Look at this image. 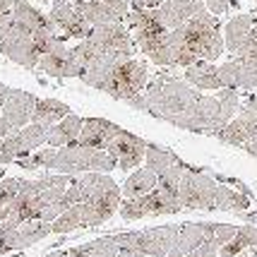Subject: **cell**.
<instances>
[{"instance_id": "cell-20", "label": "cell", "mask_w": 257, "mask_h": 257, "mask_svg": "<svg viewBox=\"0 0 257 257\" xmlns=\"http://www.w3.org/2000/svg\"><path fill=\"white\" fill-rule=\"evenodd\" d=\"M204 10H207V5L202 0H168L161 8H157V15L168 32H176Z\"/></svg>"}, {"instance_id": "cell-7", "label": "cell", "mask_w": 257, "mask_h": 257, "mask_svg": "<svg viewBox=\"0 0 257 257\" xmlns=\"http://www.w3.org/2000/svg\"><path fill=\"white\" fill-rule=\"evenodd\" d=\"M180 224H166V226H154V228H145V231H127V233H118L115 240L120 250L133 252L135 257H168V252L176 245Z\"/></svg>"}, {"instance_id": "cell-38", "label": "cell", "mask_w": 257, "mask_h": 257, "mask_svg": "<svg viewBox=\"0 0 257 257\" xmlns=\"http://www.w3.org/2000/svg\"><path fill=\"white\" fill-rule=\"evenodd\" d=\"M12 8H15V0H0V20L8 17L12 12Z\"/></svg>"}, {"instance_id": "cell-28", "label": "cell", "mask_w": 257, "mask_h": 257, "mask_svg": "<svg viewBox=\"0 0 257 257\" xmlns=\"http://www.w3.org/2000/svg\"><path fill=\"white\" fill-rule=\"evenodd\" d=\"M65 252L67 257H118L120 245H118L115 235H103V238H96L91 243H82V245L70 247Z\"/></svg>"}, {"instance_id": "cell-19", "label": "cell", "mask_w": 257, "mask_h": 257, "mask_svg": "<svg viewBox=\"0 0 257 257\" xmlns=\"http://www.w3.org/2000/svg\"><path fill=\"white\" fill-rule=\"evenodd\" d=\"M51 22L56 24V29L60 32V36L65 39H79L84 41L91 34L94 27L84 22V17L77 12L75 3H67V0H51V12H48Z\"/></svg>"}, {"instance_id": "cell-21", "label": "cell", "mask_w": 257, "mask_h": 257, "mask_svg": "<svg viewBox=\"0 0 257 257\" xmlns=\"http://www.w3.org/2000/svg\"><path fill=\"white\" fill-rule=\"evenodd\" d=\"M214 221H197V224H180L178 238H176V245L168 252V257H185L190 255L192 250H197L202 243H207L216 231Z\"/></svg>"}, {"instance_id": "cell-30", "label": "cell", "mask_w": 257, "mask_h": 257, "mask_svg": "<svg viewBox=\"0 0 257 257\" xmlns=\"http://www.w3.org/2000/svg\"><path fill=\"white\" fill-rule=\"evenodd\" d=\"M67 115H70L67 103H63V101H58V99H39L36 101V108H34L32 123H36V125L60 123Z\"/></svg>"}, {"instance_id": "cell-37", "label": "cell", "mask_w": 257, "mask_h": 257, "mask_svg": "<svg viewBox=\"0 0 257 257\" xmlns=\"http://www.w3.org/2000/svg\"><path fill=\"white\" fill-rule=\"evenodd\" d=\"M127 3H130L133 10H157V8H161L168 0H127Z\"/></svg>"}, {"instance_id": "cell-42", "label": "cell", "mask_w": 257, "mask_h": 257, "mask_svg": "<svg viewBox=\"0 0 257 257\" xmlns=\"http://www.w3.org/2000/svg\"><path fill=\"white\" fill-rule=\"evenodd\" d=\"M250 257H257V245L252 247V252H250Z\"/></svg>"}, {"instance_id": "cell-18", "label": "cell", "mask_w": 257, "mask_h": 257, "mask_svg": "<svg viewBox=\"0 0 257 257\" xmlns=\"http://www.w3.org/2000/svg\"><path fill=\"white\" fill-rule=\"evenodd\" d=\"M39 70L46 72L48 77H56V79H67V77H79L82 79V75H84V67L79 65L75 51L65 46V39L58 41L46 56H41V60H39Z\"/></svg>"}, {"instance_id": "cell-44", "label": "cell", "mask_w": 257, "mask_h": 257, "mask_svg": "<svg viewBox=\"0 0 257 257\" xmlns=\"http://www.w3.org/2000/svg\"><path fill=\"white\" fill-rule=\"evenodd\" d=\"M44 3H48V0H44Z\"/></svg>"}, {"instance_id": "cell-12", "label": "cell", "mask_w": 257, "mask_h": 257, "mask_svg": "<svg viewBox=\"0 0 257 257\" xmlns=\"http://www.w3.org/2000/svg\"><path fill=\"white\" fill-rule=\"evenodd\" d=\"M51 125H27L15 135L0 140V164H10V161H20L27 159L29 154L39 152V147L48 140Z\"/></svg>"}, {"instance_id": "cell-2", "label": "cell", "mask_w": 257, "mask_h": 257, "mask_svg": "<svg viewBox=\"0 0 257 257\" xmlns=\"http://www.w3.org/2000/svg\"><path fill=\"white\" fill-rule=\"evenodd\" d=\"M140 51L154 65L161 67H190L197 63H214L226 51L221 22L209 10L200 12L188 24L161 39L140 46Z\"/></svg>"}, {"instance_id": "cell-33", "label": "cell", "mask_w": 257, "mask_h": 257, "mask_svg": "<svg viewBox=\"0 0 257 257\" xmlns=\"http://www.w3.org/2000/svg\"><path fill=\"white\" fill-rule=\"evenodd\" d=\"M20 224L17 219H8L0 224V257L15 252L17 250V233H20Z\"/></svg>"}, {"instance_id": "cell-3", "label": "cell", "mask_w": 257, "mask_h": 257, "mask_svg": "<svg viewBox=\"0 0 257 257\" xmlns=\"http://www.w3.org/2000/svg\"><path fill=\"white\" fill-rule=\"evenodd\" d=\"M178 197L185 209H202V212H243L250 204L245 192L219 185L212 176L190 166H185L183 171Z\"/></svg>"}, {"instance_id": "cell-14", "label": "cell", "mask_w": 257, "mask_h": 257, "mask_svg": "<svg viewBox=\"0 0 257 257\" xmlns=\"http://www.w3.org/2000/svg\"><path fill=\"white\" fill-rule=\"evenodd\" d=\"M214 137L219 142L231 147H245L250 140H255L257 137V96L245 99L238 115L228 125H224L221 130H216Z\"/></svg>"}, {"instance_id": "cell-9", "label": "cell", "mask_w": 257, "mask_h": 257, "mask_svg": "<svg viewBox=\"0 0 257 257\" xmlns=\"http://www.w3.org/2000/svg\"><path fill=\"white\" fill-rule=\"evenodd\" d=\"M0 53L10 58L12 63L22 65L24 70H39L41 53L36 48V39H34L32 32H27L15 20H12L10 29L5 32V36L0 39Z\"/></svg>"}, {"instance_id": "cell-8", "label": "cell", "mask_w": 257, "mask_h": 257, "mask_svg": "<svg viewBox=\"0 0 257 257\" xmlns=\"http://www.w3.org/2000/svg\"><path fill=\"white\" fill-rule=\"evenodd\" d=\"M183 202L176 192H168L164 188H157L154 192H149L145 197H135L127 200L125 197L120 204V219L125 221H135V219H145V216H164V214H178L183 212Z\"/></svg>"}, {"instance_id": "cell-27", "label": "cell", "mask_w": 257, "mask_h": 257, "mask_svg": "<svg viewBox=\"0 0 257 257\" xmlns=\"http://www.w3.org/2000/svg\"><path fill=\"white\" fill-rule=\"evenodd\" d=\"M159 188V176L152 168H137L133 171L123 183V197L135 200V197H145L149 192H154Z\"/></svg>"}, {"instance_id": "cell-26", "label": "cell", "mask_w": 257, "mask_h": 257, "mask_svg": "<svg viewBox=\"0 0 257 257\" xmlns=\"http://www.w3.org/2000/svg\"><path fill=\"white\" fill-rule=\"evenodd\" d=\"M183 79H185L188 84H192L195 89H200V91L224 89L221 77H219V65H212V63H197V65L185 67Z\"/></svg>"}, {"instance_id": "cell-1", "label": "cell", "mask_w": 257, "mask_h": 257, "mask_svg": "<svg viewBox=\"0 0 257 257\" xmlns=\"http://www.w3.org/2000/svg\"><path fill=\"white\" fill-rule=\"evenodd\" d=\"M145 99L149 115L202 135H214L221 130L240 111L238 89H221L216 96H207L183 77L166 72H159L152 79Z\"/></svg>"}, {"instance_id": "cell-24", "label": "cell", "mask_w": 257, "mask_h": 257, "mask_svg": "<svg viewBox=\"0 0 257 257\" xmlns=\"http://www.w3.org/2000/svg\"><path fill=\"white\" fill-rule=\"evenodd\" d=\"M255 22H257V15L255 12H240L231 17L224 27V44H226V51L231 56H238V51L243 48V44L247 41L250 32L255 29Z\"/></svg>"}, {"instance_id": "cell-22", "label": "cell", "mask_w": 257, "mask_h": 257, "mask_svg": "<svg viewBox=\"0 0 257 257\" xmlns=\"http://www.w3.org/2000/svg\"><path fill=\"white\" fill-rule=\"evenodd\" d=\"M219 77L224 89H255L257 87V65L243 58H233L219 65Z\"/></svg>"}, {"instance_id": "cell-41", "label": "cell", "mask_w": 257, "mask_h": 257, "mask_svg": "<svg viewBox=\"0 0 257 257\" xmlns=\"http://www.w3.org/2000/svg\"><path fill=\"white\" fill-rule=\"evenodd\" d=\"M41 257H67V252H46Z\"/></svg>"}, {"instance_id": "cell-4", "label": "cell", "mask_w": 257, "mask_h": 257, "mask_svg": "<svg viewBox=\"0 0 257 257\" xmlns=\"http://www.w3.org/2000/svg\"><path fill=\"white\" fill-rule=\"evenodd\" d=\"M70 176H41L34 180H22V188L17 200L12 202V219L17 221H36L44 219V214L48 207H53L58 200L65 197L67 188L72 185Z\"/></svg>"}, {"instance_id": "cell-32", "label": "cell", "mask_w": 257, "mask_h": 257, "mask_svg": "<svg viewBox=\"0 0 257 257\" xmlns=\"http://www.w3.org/2000/svg\"><path fill=\"white\" fill-rule=\"evenodd\" d=\"M22 188V178H3L0 180V224L12 219V202L17 200Z\"/></svg>"}, {"instance_id": "cell-43", "label": "cell", "mask_w": 257, "mask_h": 257, "mask_svg": "<svg viewBox=\"0 0 257 257\" xmlns=\"http://www.w3.org/2000/svg\"><path fill=\"white\" fill-rule=\"evenodd\" d=\"M238 257H250V255H245V252H240V255H238Z\"/></svg>"}, {"instance_id": "cell-13", "label": "cell", "mask_w": 257, "mask_h": 257, "mask_svg": "<svg viewBox=\"0 0 257 257\" xmlns=\"http://www.w3.org/2000/svg\"><path fill=\"white\" fill-rule=\"evenodd\" d=\"M145 161H147V168H152L159 176V188L178 195L180 178H183V171H185V164L180 161V157H176L171 149H164V147L149 142Z\"/></svg>"}, {"instance_id": "cell-5", "label": "cell", "mask_w": 257, "mask_h": 257, "mask_svg": "<svg viewBox=\"0 0 257 257\" xmlns=\"http://www.w3.org/2000/svg\"><path fill=\"white\" fill-rule=\"evenodd\" d=\"M147 87H149V67H147V63L145 60H135V58H125L111 70V75L106 79V84L101 87V91H106L115 101H125L135 111L147 113Z\"/></svg>"}, {"instance_id": "cell-17", "label": "cell", "mask_w": 257, "mask_h": 257, "mask_svg": "<svg viewBox=\"0 0 257 257\" xmlns=\"http://www.w3.org/2000/svg\"><path fill=\"white\" fill-rule=\"evenodd\" d=\"M147 145H149L147 140L127 133V130H120V133L108 142L106 152L118 161V168H120L123 173H127V171H137V166L145 161Z\"/></svg>"}, {"instance_id": "cell-10", "label": "cell", "mask_w": 257, "mask_h": 257, "mask_svg": "<svg viewBox=\"0 0 257 257\" xmlns=\"http://www.w3.org/2000/svg\"><path fill=\"white\" fill-rule=\"evenodd\" d=\"M36 96L24 89H8V99L0 111V140L15 135L27 125H32V115L36 108Z\"/></svg>"}, {"instance_id": "cell-23", "label": "cell", "mask_w": 257, "mask_h": 257, "mask_svg": "<svg viewBox=\"0 0 257 257\" xmlns=\"http://www.w3.org/2000/svg\"><path fill=\"white\" fill-rule=\"evenodd\" d=\"M123 127L120 125L111 123L106 118H87L84 120V127H82V135H79V145L91 147V149H103L111 142L115 135L120 133Z\"/></svg>"}, {"instance_id": "cell-15", "label": "cell", "mask_w": 257, "mask_h": 257, "mask_svg": "<svg viewBox=\"0 0 257 257\" xmlns=\"http://www.w3.org/2000/svg\"><path fill=\"white\" fill-rule=\"evenodd\" d=\"M115 192H123V188L108 173H82L67 188L65 202L67 207H72L79 202H91L99 200V197H106V195H115Z\"/></svg>"}, {"instance_id": "cell-40", "label": "cell", "mask_w": 257, "mask_h": 257, "mask_svg": "<svg viewBox=\"0 0 257 257\" xmlns=\"http://www.w3.org/2000/svg\"><path fill=\"white\" fill-rule=\"evenodd\" d=\"M8 89H10V87L0 84V111H3V106H5V99H8Z\"/></svg>"}, {"instance_id": "cell-11", "label": "cell", "mask_w": 257, "mask_h": 257, "mask_svg": "<svg viewBox=\"0 0 257 257\" xmlns=\"http://www.w3.org/2000/svg\"><path fill=\"white\" fill-rule=\"evenodd\" d=\"M91 46L96 48V58L99 56H118V58H133L135 51H140L135 44L133 34L125 24H103V27H94L91 34L87 36Z\"/></svg>"}, {"instance_id": "cell-31", "label": "cell", "mask_w": 257, "mask_h": 257, "mask_svg": "<svg viewBox=\"0 0 257 257\" xmlns=\"http://www.w3.org/2000/svg\"><path fill=\"white\" fill-rule=\"evenodd\" d=\"M257 245V226H238V233L221 247L219 257H238L240 252H245L247 247Z\"/></svg>"}, {"instance_id": "cell-34", "label": "cell", "mask_w": 257, "mask_h": 257, "mask_svg": "<svg viewBox=\"0 0 257 257\" xmlns=\"http://www.w3.org/2000/svg\"><path fill=\"white\" fill-rule=\"evenodd\" d=\"M75 228H82V204H72L53 221V233H70Z\"/></svg>"}, {"instance_id": "cell-35", "label": "cell", "mask_w": 257, "mask_h": 257, "mask_svg": "<svg viewBox=\"0 0 257 257\" xmlns=\"http://www.w3.org/2000/svg\"><path fill=\"white\" fill-rule=\"evenodd\" d=\"M235 58H243V60H250V63H255L257 65V27L250 32L247 41L243 44V48L238 51V56Z\"/></svg>"}, {"instance_id": "cell-39", "label": "cell", "mask_w": 257, "mask_h": 257, "mask_svg": "<svg viewBox=\"0 0 257 257\" xmlns=\"http://www.w3.org/2000/svg\"><path fill=\"white\" fill-rule=\"evenodd\" d=\"M243 149H245L250 157H257V137H255V140H250V142H247V145L243 147Z\"/></svg>"}, {"instance_id": "cell-29", "label": "cell", "mask_w": 257, "mask_h": 257, "mask_svg": "<svg viewBox=\"0 0 257 257\" xmlns=\"http://www.w3.org/2000/svg\"><path fill=\"white\" fill-rule=\"evenodd\" d=\"M51 233H53V221H46V219L24 221L20 224V233H17V250H27V247L36 245Z\"/></svg>"}, {"instance_id": "cell-45", "label": "cell", "mask_w": 257, "mask_h": 257, "mask_svg": "<svg viewBox=\"0 0 257 257\" xmlns=\"http://www.w3.org/2000/svg\"><path fill=\"white\" fill-rule=\"evenodd\" d=\"M255 3H257V0H255Z\"/></svg>"}, {"instance_id": "cell-6", "label": "cell", "mask_w": 257, "mask_h": 257, "mask_svg": "<svg viewBox=\"0 0 257 257\" xmlns=\"http://www.w3.org/2000/svg\"><path fill=\"white\" fill-rule=\"evenodd\" d=\"M46 168L58 171L63 176H72V173H111L113 168H118V161L103 149H91V147L75 142V145L53 149Z\"/></svg>"}, {"instance_id": "cell-25", "label": "cell", "mask_w": 257, "mask_h": 257, "mask_svg": "<svg viewBox=\"0 0 257 257\" xmlns=\"http://www.w3.org/2000/svg\"><path fill=\"white\" fill-rule=\"evenodd\" d=\"M82 127H84V118H79L75 113H70L67 118H63L60 123H56L48 133V147L53 149H60V147L75 145L79 142V135H82Z\"/></svg>"}, {"instance_id": "cell-16", "label": "cell", "mask_w": 257, "mask_h": 257, "mask_svg": "<svg viewBox=\"0 0 257 257\" xmlns=\"http://www.w3.org/2000/svg\"><path fill=\"white\" fill-rule=\"evenodd\" d=\"M75 8L89 27H103V24H125L130 3L127 0H75Z\"/></svg>"}, {"instance_id": "cell-36", "label": "cell", "mask_w": 257, "mask_h": 257, "mask_svg": "<svg viewBox=\"0 0 257 257\" xmlns=\"http://www.w3.org/2000/svg\"><path fill=\"white\" fill-rule=\"evenodd\" d=\"M202 3H204V5H207V10L212 12V15H216V17L238 5V0H202Z\"/></svg>"}]
</instances>
